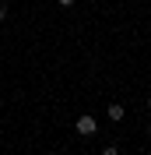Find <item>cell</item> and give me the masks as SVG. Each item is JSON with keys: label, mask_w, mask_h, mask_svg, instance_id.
<instances>
[{"label": "cell", "mask_w": 151, "mask_h": 155, "mask_svg": "<svg viewBox=\"0 0 151 155\" xmlns=\"http://www.w3.org/2000/svg\"><path fill=\"white\" fill-rule=\"evenodd\" d=\"M74 127H77V134H85V137H92L95 134V130H98V124H95V116H77V120H74Z\"/></svg>", "instance_id": "obj_1"}, {"label": "cell", "mask_w": 151, "mask_h": 155, "mask_svg": "<svg viewBox=\"0 0 151 155\" xmlns=\"http://www.w3.org/2000/svg\"><path fill=\"white\" fill-rule=\"evenodd\" d=\"M109 120H123V106H120V102L109 106Z\"/></svg>", "instance_id": "obj_2"}, {"label": "cell", "mask_w": 151, "mask_h": 155, "mask_svg": "<svg viewBox=\"0 0 151 155\" xmlns=\"http://www.w3.org/2000/svg\"><path fill=\"white\" fill-rule=\"evenodd\" d=\"M102 155H120V148H116V145H109V148H102Z\"/></svg>", "instance_id": "obj_3"}, {"label": "cell", "mask_w": 151, "mask_h": 155, "mask_svg": "<svg viewBox=\"0 0 151 155\" xmlns=\"http://www.w3.org/2000/svg\"><path fill=\"white\" fill-rule=\"evenodd\" d=\"M7 18V4H4V0H0V21Z\"/></svg>", "instance_id": "obj_4"}, {"label": "cell", "mask_w": 151, "mask_h": 155, "mask_svg": "<svg viewBox=\"0 0 151 155\" xmlns=\"http://www.w3.org/2000/svg\"><path fill=\"white\" fill-rule=\"evenodd\" d=\"M56 4L60 7H74V0H56Z\"/></svg>", "instance_id": "obj_5"}, {"label": "cell", "mask_w": 151, "mask_h": 155, "mask_svg": "<svg viewBox=\"0 0 151 155\" xmlns=\"http://www.w3.org/2000/svg\"><path fill=\"white\" fill-rule=\"evenodd\" d=\"M148 109H151V99H148Z\"/></svg>", "instance_id": "obj_6"}]
</instances>
